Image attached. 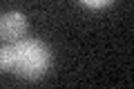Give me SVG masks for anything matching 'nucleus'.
<instances>
[{
    "label": "nucleus",
    "mask_w": 134,
    "mask_h": 89,
    "mask_svg": "<svg viewBox=\"0 0 134 89\" xmlns=\"http://www.w3.org/2000/svg\"><path fill=\"white\" fill-rule=\"evenodd\" d=\"M14 45V71L25 80H38L52 65V49L38 38H20Z\"/></svg>",
    "instance_id": "1"
},
{
    "label": "nucleus",
    "mask_w": 134,
    "mask_h": 89,
    "mask_svg": "<svg viewBox=\"0 0 134 89\" xmlns=\"http://www.w3.org/2000/svg\"><path fill=\"white\" fill-rule=\"evenodd\" d=\"M27 16L23 11H7L0 16V40L16 42L27 33Z\"/></svg>",
    "instance_id": "2"
},
{
    "label": "nucleus",
    "mask_w": 134,
    "mask_h": 89,
    "mask_svg": "<svg viewBox=\"0 0 134 89\" xmlns=\"http://www.w3.org/2000/svg\"><path fill=\"white\" fill-rule=\"evenodd\" d=\"M14 67V45L0 47V71H11Z\"/></svg>",
    "instance_id": "3"
},
{
    "label": "nucleus",
    "mask_w": 134,
    "mask_h": 89,
    "mask_svg": "<svg viewBox=\"0 0 134 89\" xmlns=\"http://www.w3.org/2000/svg\"><path fill=\"white\" fill-rule=\"evenodd\" d=\"M85 7H90V9H103V7H107V5H112L114 0H81Z\"/></svg>",
    "instance_id": "4"
}]
</instances>
